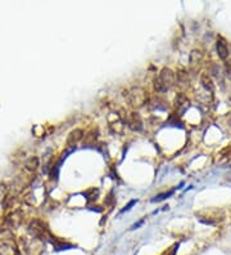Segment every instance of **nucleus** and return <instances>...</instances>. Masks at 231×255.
I'll return each instance as SVG.
<instances>
[{
	"instance_id": "39448f33",
	"label": "nucleus",
	"mask_w": 231,
	"mask_h": 255,
	"mask_svg": "<svg viewBox=\"0 0 231 255\" xmlns=\"http://www.w3.org/2000/svg\"><path fill=\"white\" fill-rule=\"evenodd\" d=\"M216 49H217V54H218V57L221 58V59L225 61L227 57H229V48H227V45H226V41H225V39L219 36L217 39V42H216Z\"/></svg>"
},
{
	"instance_id": "423d86ee",
	"label": "nucleus",
	"mask_w": 231,
	"mask_h": 255,
	"mask_svg": "<svg viewBox=\"0 0 231 255\" xmlns=\"http://www.w3.org/2000/svg\"><path fill=\"white\" fill-rule=\"evenodd\" d=\"M82 138H84V130H81V129H75V130H72L71 133L68 134V137H67V146H69V147L75 146V144H77V143H78Z\"/></svg>"
},
{
	"instance_id": "9d476101",
	"label": "nucleus",
	"mask_w": 231,
	"mask_h": 255,
	"mask_svg": "<svg viewBox=\"0 0 231 255\" xmlns=\"http://www.w3.org/2000/svg\"><path fill=\"white\" fill-rule=\"evenodd\" d=\"M202 61V53L199 52V50H192L190 53V63L191 64H195V63H199V62Z\"/></svg>"
},
{
	"instance_id": "f03ea898",
	"label": "nucleus",
	"mask_w": 231,
	"mask_h": 255,
	"mask_svg": "<svg viewBox=\"0 0 231 255\" xmlns=\"http://www.w3.org/2000/svg\"><path fill=\"white\" fill-rule=\"evenodd\" d=\"M146 100V95L145 92L140 88H135L130 92L129 94V102L132 104V106H142Z\"/></svg>"
},
{
	"instance_id": "20e7f679",
	"label": "nucleus",
	"mask_w": 231,
	"mask_h": 255,
	"mask_svg": "<svg viewBox=\"0 0 231 255\" xmlns=\"http://www.w3.org/2000/svg\"><path fill=\"white\" fill-rule=\"evenodd\" d=\"M30 229L36 237H45V234L48 233V229L45 228L44 223H41L40 220H33L30 224Z\"/></svg>"
},
{
	"instance_id": "f257e3e1",
	"label": "nucleus",
	"mask_w": 231,
	"mask_h": 255,
	"mask_svg": "<svg viewBox=\"0 0 231 255\" xmlns=\"http://www.w3.org/2000/svg\"><path fill=\"white\" fill-rule=\"evenodd\" d=\"M175 80H176V76L172 70L164 67L161 70L158 77L154 80V86H155L158 92H167L169 88L175 85Z\"/></svg>"
},
{
	"instance_id": "7ed1b4c3",
	"label": "nucleus",
	"mask_w": 231,
	"mask_h": 255,
	"mask_svg": "<svg viewBox=\"0 0 231 255\" xmlns=\"http://www.w3.org/2000/svg\"><path fill=\"white\" fill-rule=\"evenodd\" d=\"M126 124L132 131H141L142 130V120L137 112H131L126 117Z\"/></svg>"
},
{
	"instance_id": "0eeeda50",
	"label": "nucleus",
	"mask_w": 231,
	"mask_h": 255,
	"mask_svg": "<svg viewBox=\"0 0 231 255\" xmlns=\"http://www.w3.org/2000/svg\"><path fill=\"white\" fill-rule=\"evenodd\" d=\"M200 83H202L203 88L206 89L207 92L213 93V90H214V84H213V81H212V79L209 77V75H207V73H203L202 77H200Z\"/></svg>"
},
{
	"instance_id": "9b49d317",
	"label": "nucleus",
	"mask_w": 231,
	"mask_h": 255,
	"mask_svg": "<svg viewBox=\"0 0 231 255\" xmlns=\"http://www.w3.org/2000/svg\"><path fill=\"white\" fill-rule=\"evenodd\" d=\"M173 193V191H169V192H167V193H162V195H158L155 199H154L153 201H162V200H164V199H167L168 196H171Z\"/></svg>"
},
{
	"instance_id": "1a4fd4ad",
	"label": "nucleus",
	"mask_w": 231,
	"mask_h": 255,
	"mask_svg": "<svg viewBox=\"0 0 231 255\" xmlns=\"http://www.w3.org/2000/svg\"><path fill=\"white\" fill-rule=\"evenodd\" d=\"M38 166V158L37 157H31L27 160L26 162V169L30 170V171H35Z\"/></svg>"
},
{
	"instance_id": "6e6552de",
	"label": "nucleus",
	"mask_w": 231,
	"mask_h": 255,
	"mask_svg": "<svg viewBox=\"0 0 231 255\" xmlns=\"http://www.w3.org/2000/svg\"><path fill=\"white\" fill-rule=\"evenodd\" d=\"M176 107L181 108V111H185L189 107V99L184 94H179L176 97Z\"/></svg>"
}]
</instances>
